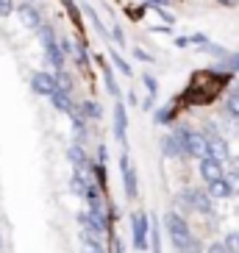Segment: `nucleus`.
I'll return each mask as SVG.
<instances>
[{"label": "nucleus", "instance_id": "obj_10", "mask_svg": "<svg viewBox=\"0 0 239 253\" xmlns=\"http://www.w3.org/2000/svg\"><path fill=\"white\" fill-rule=\"evenodd\" d=\"M189 203H192V211H198V214H211L214 211V198L206 189H198V186L189 189Z\"/></svg>", "mask_w": 239, "mask_h": 253}, {"label": "nucleus", "instance_id": "obj_33", "mask_svg": "<svg viewBox=\"0 0 239 253\" xmlns=\"http://www.w3.org/2000/svg\"><path fill=\"white\" fill-rule=\"evenodd\" d=\"M112 39L117 42V45H125V37H122V28H120V25H114V28H112Z\"/></svg>", "mask_w": 239, "mask_h": 253}, {"label": "nucleus", "instance_id": "obj_16", "mask_svg": "<svg viewBox=\"0 0 239 253\" xmlns=\"http://www.w3.org/2000/svg\"><path fill=\"white\" fill-rule=\"evenodd\" d=\"M103 84H106V89H109V95L120 97V84H117V78H114L112 61H103Z\"/></svg>", "mask_w": 239, "mask_h": 253}, {"label": "nucleus", "instance_id": "obj_15", "mask_svg": "<svg viewBox=\"0 0 239 253\" xmlns=\"http://www.w3.org/2000/svg\"><path fill=\"white\" fill-rule=\"evenodd\" d=\"M206 192H209L211 198H214V201H223V198H231V195H234V184H231V181H228V178L223 175V178L211 181Z\"/></svg>", "mask_w": 239, "mask_h": 253}, {"label": "nucleus", "instance_id": "obj_41", "mask_svg": "<svg viewBox=\"0 0 239 253\" xmlns=\"http://www.w3.org/2000/svg\"><path fill=\"white\" fill-rule=\"evenodd\" d=\"M114 253H125V251H122V242H120V239H114Z\"/></svg>", "mask_w": 239, "mask_h": 253}, {"label": "nucleus", "instance_id": "obj_1", "mask_svg": "<svg viewBox=\"0 0 239 253\" xmlns=\"http://www.w3.org/2000/svg\"><path fill=\"white\" fill-rule=\"evenodd\" d=\"M164 231H167V237L172 239V245H181L184 239L192 237V228L187 225V220L178 211H167L164 214Z\"/></svg>", "mask_w": 239, "mask_h": 253}, {"label": "nucleus", "instance_id": "obj_13", "mask_svg": "<svg viewBox=\"0 0 239 253\" xmlns=\"http://www.w3.org/2000/svg\"><path fill=\"white\" fill-rule=\"evenodd\" d=\"M67 159H70V164H73L75 170H89V167H92L86 150L81 148V142H73V145L67 148Z\"/></svg>", "mask_w": 239, "mask_h": 253}, {"label": "nucleus", "instance_id": "obj_4", "mask_svg": "<svg viewBox=\"0 0 239 253\" xmlns=\"http://www.w3.org/2000/svg\"><path fill=\"white\" fill-rule=\"evenodd\" d=\"M56 89H59V86H56V73H47V70H37V73L31 75V92H34V95L50 97Z\"/></svg>", "mask_w": 239, "mask_h": 253}, {"label": "nucleus", "instance_id": "obj_40", "mask_svg": "<svg viewBox=\"0 0 239 253\" xmlns=\"http://www.w3.org/2000/svg\"><path fill=\"white\" fill-rule=\"evenodd\" d=\"M125 100H128L131 106H136V95H134V92H128V95H125Z\"/></svg>", "mask_w": 239, "mask_h": 253}, {"label": "nucleus", "instance_id": "obj_11", "mask_svg": "<svg viewBox=\"0 0 239 253\" xmlns=\"http://www.w3.org/2000/svg\"><path fill=\"white\" fill-rule=\"evenodd\" d=\"M198 170H200V178L206 181V184H211V181H217V178H223L225 175L223 162H217V159H211V156H200Z\"/></svg>", "mask_w": 239, "mask_h": 253}, {"label": "nucleus", "instance_id": "obj_31", "mask_svg": "<svg viewBox=\"0 0 239 253\" xmlns=\"http://www.w3.org/2000/svg\"><path fill=\"white\" fill-rule=\"evenodd\" d=\"M206 253H228V248H225V242L223 239H214L209 248H206Z\"/></svg>", "mask_w": 239, "mask_h": 253}, {"label": "nucleus", "instance_id": "obj_42", "mask_svg": "<svg viewBox=\"0 0 239 253\" xmlns=\"http://www.w3.org/2000/svg\"><path fill=\"white\" fill-rule=\"evenodd\" d=\"M28 3H42V0H28Z\"/></svg>", "mask_w": 239, "mask_h": 253}, {"label": "nucleus", "instance_id": "obj_32", "mask_svg": "<svg viewBox=\"0 0 239 253\" xmlns=\"http://www.w3.org/2000/svg\"><path fill=\"white\" fill-rule=\"evenodd\" d=\"M61 3H64V8L70 11V17H73V23H78V20H81V14H78V8H75V3H73V0H61Z\"/></svg>", "mask_w": 239, "mask_h": 253}, {"label": "nucleus", "instance_id": "obj_27", "mask_svg": "<svg viewBox=\"0 0 239 253\" xmlns=\"http://www.w3.org/2000/svg\"><path fill=\"white\" fill-rule=\"evenodd\" d=\"M225 248H228V253H239V231H231V234H225Z\"/></svg>", "mask_w": 239, "mask_h": 253}, {"label": "nucleus", "instance_id": "obj_20", "mask_svg": "<svg viewBox=\"0 0 239 253\" xmlns=\"http://www.w3.org/2000/svg\"><path fill=\"white\" fill-rule=\"evenodd\" d=\"M161 225L156 223V217L150 220V231H148V237H150V248H153V253H161Z\"/></svg>", "mask_w": 239, "mask_h": 253}, {"label": "nucleus", "instance_id": "obj_21", "mask_svg": "<svg viewBox=\"0 0 239 253\" xmlns=\"http://www.w3.org/2000/svg\"><path fill=\"white\" fill-rule=\"evenodd\" d=\"M175 114H178V109H175V100H172L170 106H161V109L156 112V123L167 126V123H172V120H175Z\"/></svg>", "mask_w": 239, "mask_h": 253}, {"label": "nucleus", "instance_id": "obj_29", "mask_svg": "<svg viewBox=\"0 0 239 253\" xmlns=\"http://www.w3.org/2000/svg\"><path fill=\"white\" fill-rule=\"evenodd\" d=\"M175 203H178L184 211H192V203H189V189H184V192L175 195Z\"/></svg>", "mask_w": 239, "mask_h": 253}, {"label": "nucleus", "instance_id": "obj_37", "mask_svg": "<svg viewBox=\"0 0 239 253\" xmlns=\"http://www.w3.org/2000/svg\"><path fill=\"white\" fill-rule=\"evenodd\" d=\"M153 34H172V25H153Z\"/></svg>", "mask_w": 239, "mask_h": 253}, {"label": "nucleus", "instance_id": "obj_34", "mask_svg": "<svg viewBox=\"0 0 239 253\" xmlns=\"http://www.w3.org/2000/svg\"><path fill=\"white\" fill-rule=\"evenodd\" d=\"M134 56H136V59H139V61H148V64H150V61H153V56H150V53H145L142 47H134Z\"/></svg>", "mask_w": 239, "mask_h": 253}, {"label": "nucleus", "instance_id": "obj_36", "mask_svg": "<svg viewBox=\"0 0 239 253\" xmlns=\"http://www.w3.org/2000/svg\"><path fill=\"white\" fill-rule=\"evenodd\" d=\"M189 42H192V45H206V42H209V37H206V34H192V37H189Z\"/></svg>", "mask_w": 239, "mask_h": 253}, {"label": "nucleus", "instance_id": "obj_18", "mask_svg": "<svg viewBox=\"0 0 239 253\" xmlns=\"http://www.w3.org/2000/svg\"><path fill=\"white\" fill-rule=\"evenodd\" d=\"M78 112H81L83 120H100L103 117V109H100L95 100H83V103H78Z\"/></svg>", "mask_w": 239, "mask_h": 253}, {"label": "nucleus", "instance_id": "obj_24", "mask_svg": "<svg viewBox=\"0 0 239 253\" xmlns=\"http://www.w3.org/2000/svg\"><path fill=\"white\" fill-rule=\"evenodd\" d=\"M83 14H86V17L92 20V25H95V31L100 34V37H103V39H109V31H106V25L100 23V17L95 14V8H92V6H83Z\"/></svg>", "mask_w": 239, "mask_h": 253}, {"label": "nucleus", "instance_id": "obj_28", "mask_svg": "<svg viewBox=\"0 0 239 253\" xmlns=\"http://www.w3.org/2000/svg\"><path fill=\"white\" fill-rule=\"evenodd\" d=\"M142 84L148 86V95H153V97L159 95V81L153 78V73H142Z\"/></svg>", "mask_w": 239, "mask_h": 253}, {"label": "nucleus", "instance_id": "obj_22", "mask_svg": "<svg viewBox=\"0 0 239 253\" xmlns=\"http://www.w3.org/2000/svg\"><path fill=\"white\" fill-rule=\"evenodd\" d=\"M217 70H228V73H239V53H225L223 59H220V67Z\"/></svg>", "mask_w": 239, "mask_h": 253}, {"label": "nucleus", "instance_id": "obj_6", "mask_svg": "<svg viewBox=\"0 0 239 253\" xmlns=\"http://www.w3.org/2000/svg\"><path fill=\"white\" fill-rule=\"evenodd\" d=\"M17 17H20V23L25 25V28L37 31L39 25H42V11L37 8V3H28V0H23V3H17Z\"/></svg>", "mask_w": 239, "mask_h": 253}, {"label": "nucleus", "instance_id": "obj_25", "mask_svg": "<svg viewBox=\"0 0 239 253\" xmlns=\"http://www.w3.org/2000/svg\"><path fill=\"white\" fill-rule=\"evenodd\" d=\"M75 61H78V67H89V56H86V42H75V50H73Z\"/></svg>", "mask_w": 239, "mask_h": 253}, {"label": "nucleus", "instance_id": "obj_19", "mask_svg": "<svg viewBox=\"0 0 239 253\" xmlns=\"http://www.w3.org/2000/svg\"><path fill=\"white\" fill-rule=\"evenodd\" d=\"M109 61H112V64H114V67H117L122 75H128V78L134 75V70H131V64H128V61L122 59V56H120V53L114 50V47H109Z\"/></svg>", "mask_w": 239, "mask_h": 253}, {"label": "nucleus", "instance_id": "obj_39", "mask_svg": "<svg viewBox=\"0 0 239 253\" xmlns=\"http://www.w3.org/2000/svg\"><path fill=\"white\" fill-rule=\"evenodd\" d=\"M214 3H220V6H225V8H237L239 6V0H214Z\"/></svg>", "mask_w": 239, "mask_h": 253}, {"label": "nucleus", "instance_id": "obj_23", "mask_svg": "<svg viewBox=\"0 0 239 253\" xmlns=\"http://www.w3.org/2000/svg\"><path fill=\"white\" fill-rule=\"evenodd\" d=\"M175 251H178V253H203V251H206V248L200 245V239L189 237V239H184L181 245H175Z\"/></svg>", "mask_w": 239, "mask_h": 253}, {"label": "nucleus", "instance_id": "obj_30", "mask_svg": "<svg viewBox=\"0 0 239 253\" xmlns=\"http://www.w3.org/2000/svg\"><path fill=\"white\" fill-rule=\"evenodd\" d=\"M14 8H17L14 0H0V17H11L14 14Z\"/></svg>", "mask_w": 239, "mask_h": 253}, {"label": "nucleus", "instance_id": "obj_8", "mask_svg": "<svg viewBox=\"0 0 239 253\" xmlns=\"http://www.w3.org/2000/svg\"><path fill=\"white\" fill-rule=\"evenodd\" d=\"M78 223L83 225L86 234H92V237H97V239L109 231V220L100 217V214H92V211H81V214H78Z\"/></svg>", "mask_w": 239, "mask_h": 253}, {"label": "nucleus", "instance_id": "obj_17", "mask_svg": "<svg viewBox=\"0 0 239 253\" xmlns=\"http://www.w3.org/2000/svg\"><path fill=\"white\" fill-rule=\"evenodd\" d=\"M81 253H106V248L100 245V239L92 237V234H86V231H81Z\"/></svg>", "mask_w": 239, "mask_h": 253}, {"label": "nucleus", "instance_id": "obj_14", "mask_svg": "<svg viewBox=\"0 0 239 253\" xmlns=\"http://www.w3.org/2000/svg\"><path fill=\"white\" fill-rule=\"evenodd\" d=\"M50 103H53V109H59V112H64V114H75V112H78V106L73 103V95H70V92L56 89L50 95Z\"/></svg>", "mask_w": 239, "mask_h": 253}, {"label": "nucleus", "instance_id": "obj_35", "mask_svg": "<svg viewBox=\"0 0 239 253\" xmlns=\"http://www.w3.org/2000/svg\"><path fill=\"white\" fill-rule=\"evenodd\" d=\"M142 3H145V6H150V8H159V6L167 8V6H170V0H142Z\"/></svg>", "mask_w": 239, "mask_h": 253}, {"label": "nucleus", "instance_id": "obj_12", "mask_svg": "<svg viewBox=\"0 0 239 253\" xmlns=\"http://www.w3.org/2000/svg\"><path fill=\"white\" fill-rule=\"evenodd\" d=\"M112 126H114V139L125 142V131H128V114H125V103L117 100L112 112Z\"/></svg>", "mask_w": 239, "mask_h": 253}, {"label": "nucleus", "instance_id": "obj_26", "mask_svg": "<svg viewBox=\"0 0 239 253\" xmlns=\"http://www.w3.org/2000/svg\"><path fill=\"white\" fill-rule=\"evenodd\" d=\"M225 112L231 114L234 120H239V92H231L228 100H225Z\"/></svg>", "mask_w": 239, "mask_h": 253}, {"label": "nucleus", "instance_id": "obj_43", "mask_svg": "<svg viewBox=\"0 0 239 253\" xmlns=\"http://www.w3.org/2000/svg\"><path fill=\"white\" fill-rule=\"evenodd\" d=\"M0 248H3V239H0Z\"/></svg>", "mask_w": 239, "mask_h": 253}, {"label": "nucleus", "instance_id": "obj_9", "mask_svg": "<svg viewBox=\"0 0 239 253\" xmlns=\"http://www.w3.org/2000/svg\"><path fill=\"white\" fill-rule=\"evenodd\" d=\"M161 150H164L167 159H187V150H184V134L181 128H175L172 134H167L161 139Z\"/></svg>", "mask_w": 239, "mask_h": 253}, {"label": "nucleus", "instance_id": "obj_38", "mask_svg": "<svg viewBox=\"0 0 239 253\" xmlns=\"http://www.w3.org/2000/svg\"><path fill=\"white\" fill-rule=\"evenodd\" d=\"M192 42H189V37H175V47H189Z\"/></svg>", "mask_w": 239, "mask_h": 253}, {"label": "nucleus", "instance_id": "obj_3", "mask_svg": "<svg viewBox=\"0 0 239 253\" xmlns=\"http://www.w3.org/2000/svg\"><path fill=\"white\" fill-rule=\"evenodd\" d=\"M120 170H122V189H125V198L128 201H134L136 195H139V184H136V170H134V164H131V156H128V153L120 156Z\"/></svg>", "mask_w": 239, "mask_h": 253}, {"label": "nucleus", "instance_id": "obj_5", "mask_svg": "<svg viewBox=\"0 0 239 253\" xmlns=\"http://www.w3.org/2000/svg\"><path fill=\"white\" fill-rule=\"evenodd\" d=\"M184 134V150H187L189 159H200L206 156V136L200 131H192V128H181Z\"/></svg>", "mask_w": 239, "mask_h": 253}, {"label": "nucleus", "instance_id": "obj_7", "mask_svg": "<svg viewBox=\"0 0 239 253\" xmlns=\"http://www.w3.org/2000/svg\"><path fill=\"white\" fill-rule=\"evenodd\" d=\"M206 156H211V159H217V162H228L231 159V148H228V139L225 136H220V134H211V136H206Z\"/></svg>", "mask_w": 239, "mask_h": 253}, {"label": "nucleus", "instance_id": "obj_2", "mask_svg": "<svg viewBox=\"0 0 239 253\" xmlns=\"http://www.w3.org/2000/svg\"><path fill=\"white\" fill-rule=\"evenodd\" d=\"M148 231H150V217L145 211L131 214V234H134V251H148Z\"/></svg>", "mask_w": 239, "mask_h": 253}]
</instances>
